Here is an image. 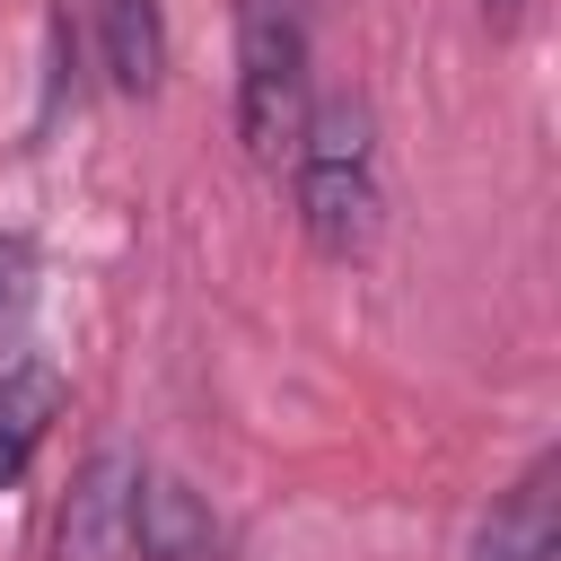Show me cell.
<instances>
[{
    "instance_id": "obj_4",
    "label": "cell",
    "mask_w": 561,
    "mask_h": 561,
    "mask_svg": "<svg viewBox=\"0 0 561 561\" xmlns=\"http://www.w3.org/2000/svg\"><path fill=\"white\" fill-rule=\"evenodd\" d=\"M228 535L210 517V500L175 473H131V561H219Z\"/></svg>"
},
{
    "instance_id": "obj_1",
    "label": "cell",
    "mask_w": 561,
    "mask_h": 561,
    "mask_svg": "<svg viewBox=\"0 0 561 561\" xmlns=\"http://www.w3.org/2000/svg\"><path fill=\"white\" fill-rule=\"evenodd\" d=\"M289 202L324 263H359L386 228V175H377V114L359 96H316L289 140Z\"/></svg>"
},
{
    "instance_id": "obj_8",
    "label": "cell",
    "mask_w": 561,
    "mask_h": 561,
    "mask_svg": "<svg viewBox=\"0 0 561 561\" xmlns=\"http://www.w3.org/2000/svg\"><path fill=\"white\" fill-rule=\"evenodd\" d=\"M18 280H26V254H18V245H0V298H18Z\"/></svg>"
},
{
    "instance_id": "obj_5",
    "label": "cell",
    "mask_w": 561,
    "mask_h": 561,
    "mask_svg": "<svg viewBox=\"0 0 561 561\" xmlns=\"http://www.w3.org/2000/svg\"><path fill=\"white\" fill-rule=\"evenodd\" d=\"M96 70L114 96H158L167 79V0H88Z\"/></svg>"
},
{
    "instance_id": "obj_7",
    "label": "cell",
    "mask_w": 561,
    "mask_h": 561,
    "mask_svg": "<svg viewBox=\"0 0 561 561\" xmlns=\"http://www.w3.org/2000/svg\"><path fill=\"white\" fill-rule=\"evenodd\" d=\"M53 412H61V377H53V368H9V377H0V491H9V482L26 473V456L44 447Z\"/></svg>"
},
{
    "instance_id": "obj_3",
    "label": "cell",
    "mask_w": 561,
    "mask_h": 561,
    "mask_svg": "<svg viewBox=\"0 0 561 561\" xmlns=\"http://www.w3.org/2000/svg\"><path fill=\"white\" fill-rule=\"evenodd\" d=\"M131 456L96 447L70 473V500L53 517V561H131Z\"/></svg>"
},
{
    "instance_id": "obj_9",
    "label": "cell",
    "mask_w": 561,
    "mask_h": 561,
    "mask_svg": "<svg viewBox=\"0 0 561 561\" xmlns=\"http://www.w3.org/2000/svg\"><path fill=\"white\" fill-rule=\"evenodd\" d=\"M482 9H491V26H517V9H526V0H482Z\"/></svg>"
},
{
    "instance_id": "obj_2",
    "label": "cell",
    "mask_w": 561,
    "mask_h": 561,
    "mask_svg": "<svg viewBox=\"0 0 561 561\" xmlns=\"http://www.w3.org/2000/svg\"><path fill=\"white\" fill-rule=\"evenodd\" d=\"M316 105V9L237 0V140L254 167H280Z\"/></svg>"
},
{
    "instance_id": "obj_6",
    "label": "cell",
    "mask_w": 561,
    "mask_h": 561,
    "mask_svg": "<svg viewBox=\"0 0 561 561\" xmlns=\"http://www.w3.org/2000/svg\"><path fill=\"white\" fill-rule=\"evenodd\" d=\"M552 456H535L508 491H500V508L482 517V535H473V561H561V491H552Z\"/></svg>"
}]
</instances>
